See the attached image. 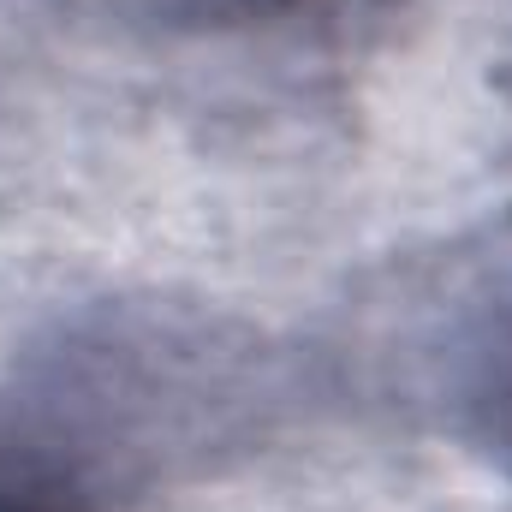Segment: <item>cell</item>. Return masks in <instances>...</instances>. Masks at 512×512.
Wrapping results in <instances>:
<instances>
[{"instance_id": "cell-2", "label": "cell", "mask_w": 512, "mask_h": 512, "mask_svg": "<svg viewBox=\"0 0 512 512\" xmlns=\"http://www.w3.org/2000/svg\"><path fill=\"white\" fill-rule=\"evenodd\" d=\"M459 417L477 453H489L512 477V304L489 316L459 370Z\"/></svg>"}, {"instance_id": "cell-3", "label": "cell", "mask_w": 512, "mask_h": 512, "mask_svg": "<svg viewBox=\"0 0 512 512\" xmlns=\"http://www.w3.org/2000/svg\"><path fill=\"white\" fill-rule=\"evenodd\" d=\"M215 6H227V12H268V6H286V0H215Z\"/></svg>"}, {"instance_id": "cell-1", "label": "cell", "mask_w": 512, "mask_h": 512, "mask_svg": "<svg viewBox=\"0 0 512 512\" xmlns=\"http://www.w3.org/2000/svg\"><path fill=\"white\" fill-rule=\"evenodd\" d=\"M0 512H102V495L60 441L0 417Z\"/></svg>"}]
</instances>
